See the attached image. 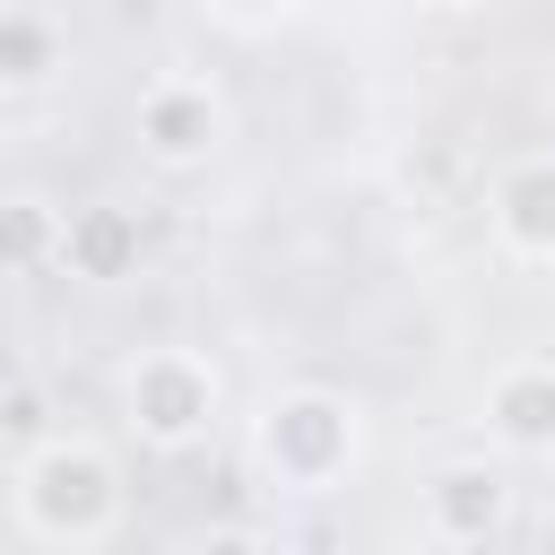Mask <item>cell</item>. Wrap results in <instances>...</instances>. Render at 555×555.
Masks as SVG:
<instances>
[{"instance_id":"9","label":"cell","mask_w":555,"mask_h":555,"mask_svg":"<svg viewBox=\"0 0 555 555\" xmlns=\"http://www.w3.org/2000/svg\"><path fill=\"white\" fill-rule=\"evenodd\" d=\"M61 69V17L43 9H0V87H35Z\"/></svg>"},{"instance_id":"1","label":"cell","mask_w":555,"mask_h":555,"mask_svg":"<svg viewBox=\"0 0 555 555\" xmlns=\"http://www.w3.org/2000/svg\"><path fill=\"white\" fill-rule=\"evenodd\" d=\"M260 460H269L278 486L321 494V486L356 460V408L330 399V390H286V399L260 416Z\"/></svg>"},{"instance_id":"2","label":"cell","mask_w":555,"mask_h":555,"mask_svg":"<svg viewBox=\"0 0 555 555\" xmlns=\"http://www.w3.org/2000/svg\"><path fill=\"white\" fill-rule=\"evenodd\" d=\"M17 503L43 538H95L113 520V468L87 451V442H43L26 468H17Z\"/></svg>"},{"instance_id":"10","label":"cell","mask_w":555,"mask_h":555,"mask_svg":"<svg viewBox=\"0 0 555 555\" xmlns=\"http://www.w3.org/2000/svg\"><path fill=\"white\" fill-rule=\"evenodd\" d=\"M61 251V217H52V199H0V269H35V260H52Z\"/></svg>"},{"instance_id":"3","label":"cell","mask_w":555,"mask_h":555,"mask_svg":"<svg viewBox=\"0 0 555 555\" xmlns=\"http://www.w3.org/2000/svg\"><path fill=\"white\" fill-rule=\"evenodd\" d=\"M208 416H217V373H208L191 347H147V356L130 364V425H139L147 442L182 451V442L208 434Z\"/></svg>"},{"instance_id":"8","label":"cell","mask_w":555,"mask_h":555,"mask_svg":"<svg viewBox=\"0 0 555 555\" xmlns=\"http://www.w3.org/2000/svg\"><path fill=\"white\" fill-rule=\"evenodd\" d=\"M61 260H69L78 278H121V269L139 260V225H130V208H78V217L61 225Z\"/></svg>"},{"instance_id":"5","label":"cell","mask_w":555,"mask_h":555,"mask_svg":"<svg viewBox=\"0 0 555 555\" xmlns=\"http://www.w3.org/2000/svg\"><path fill=\"white\" fill-rule=\"evenodd\" d=\"M494 234L529 260H555V156H520L494 182Z\"/></svg>"},{"instance_id":"7","label":"cell","mask_w":555,"mask_h":555,"mask_svg":"<svg viewBox=\"0 0 555 555\" xmlns=\"http://www.w3.org/2000/svg\"><path fill=\"white\" fill-rule=\"evenodd\" d=\"M425 520H434V538L477 546V538L503 520V477H494V468H442V477L425 486Z\"/></svg>"},{"instance_id":"4","label":"cell","mask_w":555,"mask_h":555,"mask_svg":"<svg viewBox=\"0 0 555 555\" xmlns=\"http://www.w3.org/2000/svg\"><path fill=\"white\" fill-rule=\"evenodd\" d=\"M139 139H147V156L156 165H199L217 139H225V104H217V87L208 78H156L147 95H139Z\"/></svg>"},{"instance_id":"11","label":"cell","mask_w":555,"mask_h":555,"mask_svg":"<svg viewBox=\"0 0 555 555\" xmlns=\"http://www.w3.org/2000/svg\"><path fill=\"white\" fill-rule=\"evenodd\" d=\"M199 555H260V546H251V538H208Z\"/></svg>"},{"instance_id":"6","label":"cell","mask_w":555,"mask_h":555,"mask_svg":"<svg viewBox=\"0 0 555 555\" xmlns=\"http://www.w3.org/2000/svg\"><path fill=\"white\" fill-rule=\"evenodd\" d=\"M486 416L512 451H555V364H512L486 390Z\"/></svg>"}]
</instances>
